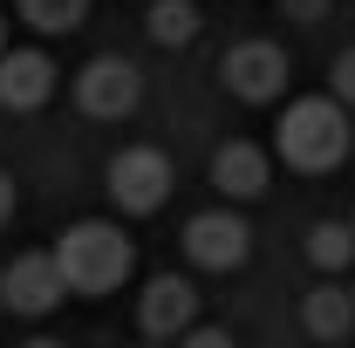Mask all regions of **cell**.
<instances>
[{"label":"cell","mask_w":355,"mask_h":348,"mask_svg":"<svg viewBox=\"0 0 355 348\" xmlns=\"http://www.w3.org/2000/svg\"><path fill=\"white\" fill-rule=\"evenodd\" d=\"M349 150H355V123H349V110H342L335 96H301V103H287V116L273 123V157H280L287 171H301V177L342 171Z\"/></svg>","instance_id":"obj_1"},{"label":"cell","mask_w":355,"mask_h":348,"mask_svg":"<svg viewBox=\"0 0 355 348\" xmlns=\"http://www.w3.org/2000/svg\"><path fill=\"white\" fill-rule=\"evenodd\" d=\"M48 260H55V273H62V287L69 294H116L123 280H130L137 266V246L123 225H110V218H76L55 246H48Z\"/></svg>","instance_id":"obj_2"},{"label":"cell","mask_w":355,"mask_h":348,"mask_svg":"<svg viewBox=\"0 0 355 348\" xmlns=\"http://www.w3.org/2000/svg\"><path fill=\"white\" fill-rule=\"evenodd\" d=\"M110 205L123 218H150L164 198H171V184H178V171H171V157L157 150V143H130V150H116L110 157Z\"/></svg>","instance_id":"obj_3"},{"label":"cell","mask_w":355,"mask_h":348,"mask_svg":"<svg viewBox=\"0 0 355 348\" xmlns=\"http://www.w3.org/2000/svg\"><path fill=\"white\" fill-rule=\"evenodd\" d=\"M137 103H144V69L123 55H96L83 76H76V110L96 123H123Z\"/></svg>","instance_id":"obj_4"},{"label":"cell","mask_w":355,"mask_h":348,"mask_svg":"<svg viewBox=\"0 0 355 348\" xmlns=\"http://www.w3.org/2000/svg\"><path fill=\"white\" fill-rule=\"evenodd\" d=\"M69 301V287H62V273L48 253H21V260L0 266V307L7 314H21V321H42L55 307Z\"/></svg>","instance_id":"obj_5"},{"label":"cell","mask_w":355,"mask_h":348,"mask_svg":"<svg viewBox=\"0 0 355 348\" xmlns=\"http://www.w3.org/2000/svg\"><path fill=\"white\" fill-rule=\"evenodd\" d=\"M219 82H225V96H239V103H280V96H287V55L273 42H239V48H225Z\"/></svg>","instance_id":"obj_6"},{"label":"cell","mask_w":355,"mask_h":348,"mask_svg":"<svg viewBox=\"0 0 355 348\" xmlns=\"http://www.w3.org/2000/svg\"><path fill=\"white\" fill-rule=\"evenodd\" d=\"M246 253H253V225L239 212H198L184 225V260L205 273H232V266H246Z\"/></svg>","instance_id":"obj_7"},{"label":"cell","mask_w":355,"mask_h":348,"mask_svg":"<svg viewBox=\"0 0 355 348\" xmlns=\"http://www.w3.org/2000/svg\"><path fill=\"white\" fill-rule=\"evenodd\" d=\"M191 321H198V287L178 280V273H157V280L144 287V301H137V328H144L150 342H178Z\"/></svg>","instance_id":"obj_8"},{"label":"cell","mask_w":355,"mask_h":348,"mask_svg":"<svg viewBox=\"0 0 355 348\" xmlns=\"http://www.w3.org/2000/svg\"><path fill=\"white\" fill-rule=\"evenodd\" d=\"M55 96V62L48 48H0V110L28 116Z\"/></svg>","instance_id":"obj_9"},{"label":"cell","mask_w":355,"mask_h":348,"mask_svg":"<svg viewBox=\"0 0 355 348\" xmlns=\"http://www.w3.org/2000/svg\"><path fill=\"white\" fill-rule=\"evenodd\" d=\"M212 184H219L225 198H260L266 184H273V157H266L260 143H246V137H232V143H219L212 150Z\"/></svg>","instance_id":"obj_10"},{"label":"cell","mask_w":355,"mask_h":348,"mask_svg":"<svg viewBox=\"0 0 355 348\" xmlns=\"http://www.w3.org/2000/svg\"><path fill=\"white\" fill-rule=\"evenodd\" d=\"M301 328H308L321 348L349 342V335H355V301H349V287H308V301H301Z\"/></svg>","instance_id":"obj_11"},{"label":"cell","mask_w":355,"mask_h":348,"mask_svg":"<svg viewBox=\"0 0 355 348\" xmlns=\"http://www.w3.org/2000/svg\"><path fill=\"white\" fill-rule=\"evenodd\" d=\"M308 260L321 266V273H349L355 266V225H342V218L308 225Z\"/></svg>","instance_id":"obj_12"},{"label":"cell","mask_w":355,"mask_h":348,"mask_svg":"<svg viewBox=\"0 0 355 348\" xmlns=\"http://www.w3.org/2000/svg\"><path fill=\"white\" fill-rule=\"evenodd\" d=\"M150 42H164V48L198 42V7L191 0H157L150 7Z\"/></svg>","instance_id":"obj_13"},{"label":"cell","mask_w":355,"mask_h":348,"mask_svg":"<svg viewBox=\"0 0 355 348\" xmlns=\"http://www.w3.org/2000/svg\"><path fill=\"white\" fill-rule=\"evenodd\" d=\"M89 0H21V21L35 28V35H69V28H83Z\"/></svg>","instance_id":"obj_14"},{"label":"cell","mask_w":355,"mask_h":348,"mask_svg":"<svg viewBox=\"0 0 355 348\" xmlns=\"http://www.w3.org/2000/svg\"><path fill=\"white\" fill-rule=\"evenodd\" d=\"M328 96H335L342 110H355V48H349V55H335V69H328Z\"/></svg>","instance_id":"obj_15"},{"label":"cell","mask_w":355,"mask_h":348,"mask_svg":"<svg viewBox=\"0 0 355 348\" xmlns=\"http://www.w3.org/2000/svg\"><path fill=\"white\" fill-rule=\"evenodd\" d=\"M164 348H232V335L225 328H205V321H191L178 342H164Z\"/></svg>","instance_id":"obj_16"},{"label":"cell","mask_w":355,"mask_h":348,"mask_svg":"<svg viewBox=\"0 0 355 348\" xmlns=\"http://www.w3.org/2000/svg\"><path fill=\"white\" fill-rule=\"evenodd\" d=\"M280 14H294V21H321L328 0H280Z\"/></svg>","instance_id":"obj_17"},{"label":"cell","mask_w":355,"mask_h":348,"mask_svg":"<svg viewBox=\"0 0 355 348\" xmlns=\"http://www.w3.org/2000/svg\"><path fill=\"white\" fill-rule=\"evenodd\" d=\"M7 218H14V177L0 171V225H7Z\"/></svg>","instance_id":"obj_18"},{"label":"cell","mask_w":355,"mask_h":348,"mask_svg":"<svg viewBox=\"0 0 355 348\" xmlns=\"http://www.w3.org/2000/svg\"><path fill=\"white\" fill-rule=\"evenodd\" d=\"M28 348H62V342H28Z\"/></svg>","instance_id":"obj_19"},{"label":"cell","mask_w":355,"mask_h":348,"mask_svg":"<svg viewBox=\"0 0 355 348\" xmlns=\"http://www.w3.org/2000/svg\"><path fill=\"white\" fill-rule=\"evenodd\" d=\"M0 48H7V21H0Z\"/></svg>","instance_id":"obj_20"},{"label":"cell","mask_w":355,"mask_h":348,"mask_svg":"<svg viewBox=\"0 0 355 348\" xmlns=\"http://www.w3.org/2000/svg\"><path fill=\"white\" fill-rule=\"evenodd\" d=\"M144 348H164V342H144Z\"/></svg>","instance_id":"obj_21"},{"label":"cell","mask_w":355,"mask_h":348,"mask_svg":"<svg viewBox=\"0 0 355 348\" xmlns=\"http://www.w3.org/2000/svg\"><path fill=\"white\" fill-rule=\"evenodd\" d=\"M349 301H355V287H349Z\"/></svg>","instance_id":"obj_22"},{"label":"cell","mask_w":355,"mask_h":348,"mask_svg":"<svg viewBox=\"0 0 355 348\" xmlns=\"http://www.w3.org/2000/svg\"><path fill=\"white\" fill-rule=\"evenodd\" d=\"M349 225H355V218H349Z\"/></svg>","instance_id":"obj_23"}]
</instances>
